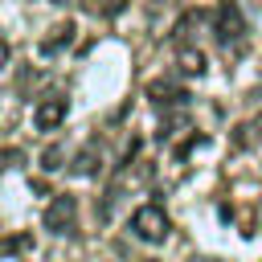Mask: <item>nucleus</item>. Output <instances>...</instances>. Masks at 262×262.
<instances>
[{
	"label": "nucleus",
	"instance_id": "f257e3e1",
	"mask_svg": "<svg viewBox=\"0 0 262 262\" xmlns=\"http://www.w3.org/2000/svg\"><path fill=\"white\" fill-rule=\"evenodd\" d=\"M213 37H217V45L229 49V53L242 49V41H246V16H242L237 0H221V4H217V12H213Z\"/></svg>",
	"mask_w": 262,
	"mask_h": 262
},
{
	"label": "nucleus",
	"instance_id": "f03ea898",
	"mask_svg": "<svg viewBox=\"0 0 262 262\" xmlns=\"http://www.w3.org/2000/svg\"><path fill=\"white\" fill-rule=\"evenodd\" d=\"M131 233L139 242H147V246H164L172 237V221H168V213L160 205H139L131 213Z\"/></svg>",
	"mask_w": 262,
	"mask_h": 262
},
{
	"label": "nucleus",
	"instance_id": "7ed1b4c3",
	"mask_svg": "<svg viewBox=\"0 0 262 262\" xmlns=\"http://www.w3.org/2000/svg\"><path fill=\"white\" fill-rule=\"evenodd\" d=\"M74 217H78V201H74L70 192L49 196V205H45V213H41V221H45L49 233H70V229H74Z\"/></svg>",
	"mask_w": 262,
	"mask_h": 262
},
{
	"label": "nucleus",
	"instance_id": "20e7f679",
	"mask_svg": "<svg viewBox=\"0 0 262 262\" xmlns=\"http://www.w3.org/2000/svg\"><path fill=\"white\" fill-rule=\"evenodd\" d=\"M66 115H70V102H66L61 94H49V98L37 102L33 123H37V131H57V127L66 123Z\"/></svg>",
	"mask_w": 262,
	"mask_h": 262
},
{
	"label": "nucleus",
	"instance_id": "39448f33",
	"mask_svg": "<svg viewBox=\"0 0 262 262\" xmlns=\"http://www.w3.org/2000/svg\"><path fill=\"white\" fill-rule=\"evenodd\" d=\"M147 98H151L156 106H184V102H188V94H184L176 82H168V78L147 82Z\"/></svg>",
	"mask_w": 262,
	"mask_h": 262
},
{
	"label": "nucleus",
	"instance_id": "423d86ee",
	"mask_svg": "<svg viewBox=\"0 0 262 262\" xmlns=\"http://www.w3.org/2000/svg\"><path fill=\"white\" fill-rule=\"evenodd\" d=\"M74 172H78V176H98V172H102V147H98V143H86V147L74 156Z\"/></svg>",
	"mask_w": 262,
	"mask_h": 262
},
{
	"label": "nucleus",
	"instance_id": "0eeeda50",
	"mask_svg": "<svg viewBox=\"0 0 262 262\" xmlns=\"http://www.w3.org/2000/svg\"><path fill=\"white\" fill-rule=\"evenodd\" d=\"M233 143L237 147H262V111L254 115V119H246V123H237V131H233Z\"/></svg>",
	"mask_w": 262,
	"mask_h": 262
},
{
	"label": "nucleus",
	"instance_id": "6e6552de",
	"mask_svg": "<svg viewBox=\"0 0 262 262\" xmlns=\"http://www.w3.org/2000/svg\"><path fill=\"white\" fill-rule=\"evenodd\" d=\"M176 66H180V74L201 78V74H205V53L192 49V45H180V49H176Z\"/></svg>",
	"mask_w": 262,
	"mask_h": 262
},
{
	"label": "nucleus",
	"instance_id": "1a4fd4ad",
	"mask_svg": "<svg viewBox=\"0 0 262 262\" xmlns=\"http://www.w3.org/2000/svg\"><path fill=\"white\" fill-rule=\"evenodd\" d=\"M33 246V237L29 233H12V237H4L0 242V262H20V254Z\"/></svg>",
	"mask_w": 262,
	"mask_h": 262
},
{
	"label": "nucleus",
	"instance_id": "9d476101",
	"mask_svg": "<svg viewBox=\"0 0 262 262\" xmlns=\"http://www.w3.org/2000/svg\"><path fill=\"white\" fill-rule=\"evenodd\" d=\"M70 41H74V25L66 20V25H57V29H53V37H45V41H41V49H45V53H57V49H61V45H70Z\"/></svg>",
	"mask_w": 262,
	"mask_h": 262
},
{
	"label": "nucleus",
	"instance_id": "9b49d317",
	"mask_svg": "<svg viewBox=\"0 0 262 262\" xmlns=\"http://www.w3.org/2000/svg\"><path fill=\"white\" fill-rule=\"evenodd\" d=\"M188 131H192V123H188V119H164L156 135H160V139H176V135H188Z\"/></svg>",
	"mask_w": 262,
	"mask_h": 262
},
{
	"label": "nucleus",
	"instance_id": "f8f14e48",
	"mask_svg": "<svg viewBox=\"0 0 262 262\" xmlns=\"http://www.w3.org/2000/svg\"><path fill=\"white\" fill-rule=\"evenodd\" d=\"M57 160H61V147H49V151L41 156V168H45V172H53V168H61Z\"/></svg>",
	"mask_w": 262,
	"mask_h": 262
},
{
	"label": "nucleus",
	"instance_id": "ddd939ff",
	"mask_svg": "<svg viewBox=\"0 0 262 262\" xmlns=\"http://www.w3.org/2000/svg\"><path fill=\"white\" fill-rule=\"evenodd\" d=\"M8 53H12V49H8V37H4V33H0V70H4V66H8Z\"/></svg>",
	"mask_w": 262,
	"mask_h": 262
}]
</instances>
